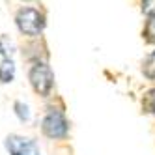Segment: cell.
I'll return each mask as SVG.
<instances>
[{
	"label": "cell",
	"instance_id": "5b68a950",
	"mask_svg": "<svg viewBox=\"0 0 155 155\" xmlns=\"http://www.w3.org/2000/svg\"><path fill=\"white\" fill-rule=\"evenodd\" d=\"M15 77V65L12 58H4L0 64V82H12Z\"/></svg>",
	"mask_w": 155,
	"mask_h": 155
},
{
	"label": "cell",
	"instance_id": "8992f818",
	"mask_svg": "<svg viewBox=\"0 0 155 155\" xmlns=\"http://www.w3.org/2000/svg\"><path fill=\"white\" fill-rule=\"evenodd\" d=\"M142 107H144L146 112L155 114V88H151V90H148L146 94H144V97H142Z\"/></svg>",
	"mask_w": 155,
	"mask_h": 155
},
{
	"label": "cell",
	"instance_id": "3957f363",
	"mask_svg": "<svg viewBox=\"0 0 155 155\" xmlns=\"http://www.w3.org/2000/svg\"><path fill=\"white\" fill-rule=\"evenodd\" d=\"M43 133L49 138H64L68 135V121H65L62 112H49L43 118V125H41Z\"/></svg>",
	"mask_w": 155,
	"mask_h": 155
},
{
	"label": "cell",
	"instance_id": "9c48e42d",
	"mask_svg": "<svg viewBox=\"0 0 155 155\" xmlns=\"http://www.w3.org/2000/svg\"><path fill=\"white\" fill-rule=\"evenodd\" d=\"M142 12L150 19H155V0H142Z\"/></svg>",
	"mask_w": 155,
	"mask_h": 155
},
{
	"label": "cell",
	"instance_id": "7a4b0ae2",
	"mask_svg": "<svg viewBox=\"0 0 155 155\" xmlns=\"http://www.w3.org/2000/svg\"><path fill=\"white\" fill-rule=\"evenodd\" d=\"M30 84L39 95H49L54 84V75L47 64H36L30 69Z\"/></svg>",
	"mask_w": 155,
	"mask_h": 155
},
{
	"label": "cell",
	"instance_id": "6da1fadb",
	"mask_svg": "<svg viewBox=\"0 0 155 155\" xmlns=\"http://www.w3.org/2000/svg\"><path fill=\"white\" fill-rule=\"evenodd\" d=\"M19 30L26 36H38L43 30V15L34 8H25L21 9L15 17Z\"/></svg>",
	"mask_w": 155,
	"mask_h": 155
},
{
	"label": "cell",
	"instance_id": "277c9868",
	"mask_svg": "<svg viewBox=\"0 0 155 155\" xmlns=\"http://www.w3.org/2000/svg\"><path fill=\"white\" fill-rule=\"evenodd\" d=\"M6 150L9 155H39V148L34 140L19 135H9L6 138Z\"/></svg>",
	"mask_w": 155,
	"mask_h": 155
},
{
	"label": "cell",
	"instance_id": "30bf717a",
	"mask_svg": "<svg viewBox=\"0 0 155 155\" xmlns=\"http://www.w3.org/2000/svg\"><path fill=\"white\" fill-rule=\"evenodd\" d=\"M144 36L150 43H155V19H150L148 25H146V30H144Z\"/></svg>",
	"mask_w": 155,
	"mask_h": 155
},
{
	"label": "cell",
	"instance_id": "ba28073f",
	"mask_svg": "<svg viewBox=\"0 0 155 155\" xmlns=\"http://www.w3.org/2000/svg\"><path fill=\"white\" fill-rule=\"evenodd\" d=\"M13 108H15V114L19 116V120H23V121H26V120L30 118V112H28V107H26L25 103H21V101H17V103L13 105Z\"/></svg>",
	"mask_w": 155,
	"mask_h": 155
},
{
	"label": "cell",
	"instance_id": "52a82bcc",
	"mask_svg": "<svg viewBox=\"0 0 155 155\" xmlns=\"http://www.w3.org/2000/svg\"><path fill=\"white\" fill-rule=\"evenodd\" d=\"M142 71H144V75H146L148 79H155V51L150 54L146 60H144Z\"/></svg>",
	"mask_w": 155,
	"mask_h": 155
}]
</instances>
